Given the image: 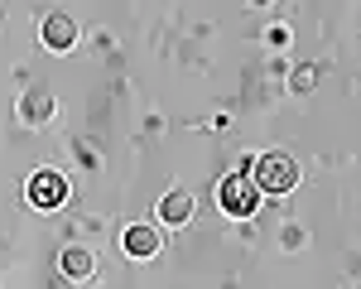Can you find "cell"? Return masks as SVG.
Instances as JSON below:
<instances>
[{
	"label": "cell",
	"instance_id": "obj_1",
	"mask_svg": "<svg viewBox=\"0 0 361 289\" xmlns=\"http://www.w3.org/2000/svg\"><path fill=\"white\" fill-rule=\"evenodd\" d=\"M294 178H299V169H294V159H289V154H260L250 183H255L260 193H289V188H294Z\"/></svg>",
	"mask_w": 361,
	"mask_h": 289
},
{
	"label": "cell",
	"instance_id": "obj_2",
	"mask_svg": "<svg viewBox=\"0 0 361 289\" xmlns=\"http://www.w3.org/2000/svg\"><path fill=\"white\" fill-rule=\"evenodd\" d=\"M217 198H222L226 217H250V212L260 207V188H255L246 178V169H241V173H226L222 178V193H217Z\"/></svg>",
	"mask_w": 361,
	"mask_h": 289
},
{
	"label": "cell",
	"instance_id": "obj_3",
	"mask_svg": "<svg viewBox=\"0 0 361 289\" xmlns=\"http://www.w3.org/2000/svg\"><path fill=\"white\" fill-rule=\"evenodd\" d=\"M29 202H34L39 212H58V207L68 202V183H63V173H54V169L34 173V183H29Z\"/></svg>",
	"mask_w": 361,
	"mask_h": 289
},
{
	"label": "cell",
	"instance_id": "obj_4",
	"mask_svg": "<svg viewBox=\"0 0 361 289\" xmlns=\"http://www.w3.org/2000/svg\"><path fill=\"white\" fill-rule=\"evenodd\" d=\"M121 251L135 256V260H149L154 251H159V236H154L149 227H126L121 231Z\"/></svg>",
	"mask_w": 361,
	"mask_h": 289
},
{
	"label": "cell",
	"instance_id": "obj_5",
	"mask_svg": "<svg viewBox=\"0 0 361 289\" xmlns=\"http://www.w3.org/2000/svg\"><path fill=\"white\" fill-rule=\"evenodd\" d=\"M73 39H78V25H73L68 15H49V20H44V44H49V49L63 54V49H73Z\"/></svg>",
	"mask_w": 361,
	"mask_h": 289
},
{
	"label": "cell",
	"instance_id": "obj_6",
	"mask_svg": "<svg viewBox=\"0 0 361 289\" xmlns=\"http://www.w3.org/2000/svg\"><path fill=\"white\" fill-rule=\"evenodd\" d=\"M159 217H164L169 227H183V222L193 217V198H188V193H178V188L164 193V198H159Z\"/></svg>",
	"mask_w": 361,
	"mask_h": 289
},
{
	"label": "cell",
	"instance_id": "obj_7",
	"mask_svg": "<svg viewBox=\"0 0 361 289\" xmlns=\"http://www.w3.org/2000/svg\"><path fill=\"white\" fill-rule=\"evenodd\" d=\"M92 270H97L92 251H82V246H68V251H63V275H68V280H92Z\"/></svg>",
	"mask_w": 361,
	"mask_h": 289
},
{
	"label": "cell",
	"instance_id": "obj_8",
	"mask_svg": "<svg viewBox=\"0 0 361 289\" xmlns=\"http://www.w3.org/2000/svg\"><path fill=\"white\" fill-rule=\"evenodd\" d=\"M49 111H54V97H49V92H29V102H25V116H29V121H44Z\"/></svg>",
	"mask_w": 361,
	"mask_h": 289
}]
</instances>
